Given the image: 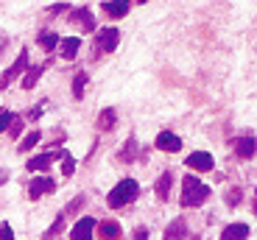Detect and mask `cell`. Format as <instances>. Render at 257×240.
<instances>
[{
	"label": "cell",
	"instance_id": "cell-11",
	"mask_svg": "<svg viewBox=\"0 0 257 240\" xmlns=\"http://www.w3.org/2000/svg\"><path fill=\"white\" fill-rule=\"evenodd\" d=\"M154 145L160 151H165V154H176V151H182V140L179 134H174V131H160L154 140Z\"/></svg>",
	"mask_w": 257,
	"mask_h": 240
},
{
	"label": "cell",
	"instance_id": "cell-17",
	"mask_svg": "<svg viewBox=\"0 0 257 240\" xmlns=\"http://www.w3.org/2000/svg\"><path fill=\"white\" fill-rule=\"evenodd\" d=\"M42 73H45V65H31V67H28V70L23 73V81H20V84H23V90H26V92L34 90Z\"/></svg>",
	"mask_w": 257,
	"mask_h": 240
},
{
	"label": "cell",
	"instance_id": "cell-14",
	"mask_svg": "<svg viewBox=\"0 0 257 240\" xmlns=\"http://www.w3.org/2000/svg\"><path fill=\"white\" fill-rule=\"evenodd\" d=\"M78 48H81V39H78V37L59 39V59H76Z\"/></svg>",
	"mask_w": 257,
	"mask_h": 240
},
{
	"label": "cell",
	"instance_id": "cell-24",
	"mask_svg": "<svg viewBox=\"0 0 257 240\" xmlns=\"http://www.w3.org/2000/svg\"><path fill=\"white\" fill-rule=\"evenodd\" d=\"M37 143H39V131H31V134H26L23 140H20L17 151H20V154H26V151H28V148H34Z\"/></svg>",
	"mask_w": 257,
	"mask_h": 240
},
{
	"label": "cell",
	"instance_id": "cell-25",
	"mask_svg": "<svg viewBox=\"0 0 257 240\" xmlns=\"http://www.w3.org/2000/svg\"><path fill=\"white\" fill-rule=\"evenodd\" d=\"M62 173L64 176H73L76 173V159L70 156V151L64 148V154H62Z\"/></svg>",
	"mask_w": 257,
	"mask_h": 240
},
{
	"label": "cell",
	"instance_id": "cell-1",
	"mask_svg": "<svg viewBox=\"0 0 257 240\" xmlns=\"http://www.w3.org/2000/svg\"><path fill=\"white\" fill-rule=\"evenodd\" d=\"M210 193H212V190L201 182L199 176L187 173L185 179H182V195H179L182 209H196V207H201V204H207Z\"/></svg>",
	"mask_w": 257,
	"mask_h": 240
},
{
	"label": "cell",
	"instance_id": "cell-10",
	"mask_svg": "<svg viewBox=\"0 0 257 240\" xmlns=\"http://www.w3.org/2000/svg\"><path fill=\"white\" fill-rule=\"evenodd\" d=\"M92 237H95V218L92 215H84L81 221L73 226L70 240H92Z\"/></svg>",
	"mask_w": 257,
	"mask_h": 240
},
{
	"label": "cell",
	"instance_id": "cell-19",
	"mask_svg": "<svg viewBox=\"0 0 257 240\" xmlns=\"http://www.w3.org/2000/svg\"><path fill=\"white\" fill-rule=\"evenodd\" d=\"M246 237H249V226L246 223H229L221 232V240H246Z\"/></svg>",
	"mask_w": 257,
	"mask_h": 240
},
{
	"label": "cell",
	"instance_id": "cell-16",
	"mask_svg": "<svg viewBox=\"0 0 257 240\" xmlns=\"http://www.w3.org/2000/svg\"><path fill=\"white\" fill-rule=\"evenodd\" d=\"M120 234H123V229L117 221H101L98 223V237L101 240H117Z\"/></svg>",
	"mask_w": 257,
	"mask_h": 240
},
{
	"label": "cell",
	"instance_id": "cell-31",
	"mask_svg": "<svg viewBox=\"0 0 257 240\" xmlns=\"http://www.w3.org/2000/svg\"><path fill=\"white\" fill-rule=\"evenodd\" d=\"M20 131H23V120H20V117H14V123H12V129H9V134L20 137Z\"/></svg>",
	"mask_w": 257,
	"mask_h": 240
},
{
	"label": "cell",
	"instance_id": "cell-12",
	"mask_svg": "<svg viewBox=\"0 0 257 240\" xmlns=\"http://www.w3.org/2000/svg\"><path fill=\"white\" fill-rule=\"evenodd\" d=\"M128 9H132V3H126V0H103L101 3V12L106 14V17H112V20H120V17H126L128 14Z\"/></svg>",
	"mask_w": 257,
	"mask_h": 240
},
{
	"label": "cell",
	"instance_id": "cell-9",
	"mask_svg": "<svg viewBox=\"0 0 257 240\" xmlns=\"http://www.w3.org/2000/svg\"><path fill=\"white\" fill-rule=\"evenodd\" d=\"M185 165L190 170H212L215 168V159H212V154H207V151H193V154H187Z\"/></svg>",
	"mask_w": 257,
	"mask_h": 240
},
{
	"label": "cell",
	"instance_id": "cell-3",
	"mask_svg": "<svg viewBox=\"0 0 257 240\" xmlns=\"http://www.w3.org/2000/svg\"><path fill=\"white\" fill-rule=\"evenodd\" d=\"M117 45H120V31L117 28H98L95 39H92V59L117 51Z\"/></svg>",
	"mask_w": 257,
	"mask_h": 240
},
{
	"label": "cell",
	"instance_id": "cell-23",
	"mask_svg": "<svg viewBox=\"0 0 257 240\" xmlns=\"http://www.w3.org/2000/svg\"><path fill=\"white\" fill-rule=\"evenodd\" d=\"M84 87H87V73H76V78H73V98L76 101H81L84 98Z\"/></svg>",
	"mask_w": 257,
	"mask_h": 240
},
{
	"label": "cell",
	"instance_id": "cell-15",
	"mask_svg": "<svg viewBox=\"0 0 257 240\" xmlns=\"http://www.w3.org/2000/svg\"><path fill=\"white\" fill-rule=\"evenodd\" d=\"M187 237V221L185 218H176V221L168 223L165 234H162V240H185Z\"/></svg>",
	"mask_w": 257,
	"mask_h": 240
},
{
	"label": "cell",
	"instance_id": "cell-27",
	"mask_svg": "<svg viewBox=\"0 0 257 240\" xmlns=\"http://www.w3.org/2000/svg\"><path fill=\"white\" fill-rule=\"evenodd\" d=\"M226 204H229V207H238L240 204V187H232L229 193H226Z\"/></svg>",
	"mask_w": 257,
	"mask_h": 240
},
{
	"label": "cell",
	"instance_id": "cell-4",
	"mask_svg": "<svg viewBox=\"0 0 257 240\" xmlns=\"http://www.w3.org/2000/svg\"><path fill=\"white\" fill-rule=\"evenodd\" d=\"M28 59H31V56H28V48H23V51H20V56L14 59V65L9 67V70L3 73V76H0V90H6V87L12 84L14 78L23 76V73H26L28 67H31V62H28Z\"/></svg>",
	"mask_w": 257,
	"mask_h": 240
},
{
	"label": "cell",
	"instance_id": "cell-22",
	"mask_svg": "<svg viewBox=\"0 0 257 240\" xmlns=\"http://www.w3.org/2000/svg\"><path fill=\"white\" fill-rule=\"evenodd\" d=\"M64 218H67V215H64V212H59V215H56V221H53V226H51V229H45L42 240H56V234L64 229Z\"/></svg>",
	"mask_w": 257,
	"mask_h": 240
},
{
	"label": "cell",
	"instance_id": "cell-6",
	"mask_svg": "<svg viewBox=\"0 0 257 240\" xmlns=\"http://www.w3.org/2000/svg\"><path fill=\"white\" fill-rule=\"evenodd\" d=\"M70 26L81 28L84 34H95L98 26H95V14L90 9H73L70 12Z\"/></svg>",
	"mask_w": 257,
	"mask_h": 240
},
{
	"label": "cell",
	"instance_id": "cell-5",
	"mask_svg": "<svg viewBox=\"0 0 257 240\" xmlns=\"http://www.w3.org/2000/svg\"><path fill=\"white\" fill-rule=\"evenodd\" d=\"M64 148H56V151H45V154H37L28 159L26 170H34V173H42V170H51V165L56 162V159H62Z\"/></svg>",
	"mask_w": 257,
	"mask_h": 240
},
{
	"label": "cell",
	"instance_id": "cell-28",
	"mask_svg": "<svg viewBox=\"0 0 257 240\" xmlns=\"http://www.w3.org/2000/svg\"><path fill=\"white\" fill-rule=\"evenodd\" d=\"M0 240H14V229H12V223H9V221L0 223Z\"/></svg>",
	"mask_w": 257,
	"mask_h": 240
},
{
	"label": "cell",
	"instance_id": "cell-7",
	"mask_svg": "<svg viewBox=\"0 0 257 240\" xmlns=\"http://www.w3.org/2000/svg\"><path fill=\"white\" fill-rule=\"evenodd\" d=\"M53 190H56V182H53L51 176H34L31 182H28V198L37 201V198H42L45 193H53Z\"/></svg>",
	"mask_w": 257,
	"mask_h": 240
},
{
	"label": "cell",
	"instance_id": "cell-29",
	"mask_svg": "<svg viewBox=\"0 0 257 240\" xmlns=\"http://www.w3.org/2000/svg\"><path fill=\"white\" fill-rule=\"evenodd\" d=\"M84 201H87V198H84V195H78L76 201H73V204H67V207H64L62 212H64V215H67V212H76V209H81V204H84Z\"/></svg>",
	"mask_w": 257,
	"mask_h": 240
},
{
	"label": "cell",
	"instance_id": "cell-8",
	"mask_svg": "<svg viewBox=\"0 0 257 240\" xmlns=\"http://www.w3.org/2000/svg\"><path fill=\"white\" fill-rule=\"evenodd\" d=\"M232 148H235V156H238V159H251V156L257 154V140L251 134L235 137V140H232Z\"/></svg>",
	"mask_w": 257,
	"mask_h": 240
},
{
	"label": "cell",
	"instance_id": "cell-20",
	"mask_svg": "<svg viewBox=\"0 0 257 240\" xmlns=\"http://www.w3.org/2000/svg\"><path fill=\"white\" fill-rule=\"evenodd\" d=\"M37 45L42 48L45 53H53V51L59 48V34H56V31H39Z\"/></svg>",
	"mask_w": 257,
	"mask_h": 240
},
{
	"label": "cell",
	"instance_id": "cell-34",
	"mask_svg": "<svg viewBox=\"0 0 257 240\" xmlns=\"http://www.w3.org/2000/svg\"><path fill=\"white\" fill-rule=\"evenodd\" d=\"M6 45H9V37H0V53L6 51Z\"/></svg>",
	"mask_w": 257,
	"mask_h": 240
},
{
	"label": "cell",
	"instance_id": "cell-35",
	"mask_svg": "<svg viewBox=\"0 0 257 240\" xmlns=\"http://www.w3.org/2000/svg\"><path fill=\"white\" fill-rule=\"evenodd\" d=\"M254 209H257V187H254Z\"/></svg>",
	"mask_w": 257,
	"mask_h": 240
},
{
	"label": "cell",
	"instance_id": "cell-13",
	"mask_svg": "<svg viewBox=\"0 0 257 240\" xmlns=\"http://www.w3.org/2000/svg\"><path fill=\"white\" fill-rule=\"evenodd\" d=\"M117 159H120L123 165H132V162H137V159H140V145H137L135 137H128L126 143H123V148L117 151Z\"/></svg>",
	"mask_w": 257,
	"mask_h": 240
},
{
	"label": "cell",
	"instance_id": "cell-32",
	"mask_svg": "<svg viewBox=\"0 0 257 240\" xmlns=\"http://www.w3.org/2000/svg\"><path fill=\"white\" fill-rule=\"evenodd\" d=\"M132 240H148V229L146 226H137L135 234H132Z\"/></svg>",
	"mask_w": 257,
	"mask_h": 240
},
{
	"label": "cell",
	"instance_id": "cell-2",
	"mask_svg": "<svg viewBox=\"0 0 257 240\" xmlns=\"http://www.w3.org/2000/svg\"><path fill=\"white\" fill-rule=\"evenodd\" d=\"M137 195H140V184H137L135 179H120V182L109 190L106 204H109V209H120V207H126V204L135 201Z\"/></svg>",
	"mask_w": 257,
	"mask_h": 240
},
{
	"label": "cell",
	"instance_id": "cell-21",
	"mask_svg": "<svg viewBox=\"0 0 257 240\" xmlns=\"http://www.w3.org/2000/svg\"><path fill=\"white\" fill-rule=\"evenodd\" d=\"M171 182H174V176H171V170H165V173L157 179V184H154V193H157V198L160 201H168V195H171Z\"/></svg>",
	"mask_w": 257,
	"mask_h": 240
},
{
	"label": "cell",
	"instance_id": "cell-33",
	"mask_svg": "<svg viewBox=\"0 0 257 240\" xmlns=\"http://www.w3.org/2000/svg\"><path fill=\"white\" fill-rule=\"evenodd\" d=\"M62 12H67V3H56V6L48 9V14H51V17H56V14H62Z\"/></svg>",
	"mask_w": 257,
	"mask_h": 240
},
{
	"label": "cell",
	"instance_id": "cell-26",
	"mask_svg": "<svg viewBox=\"0 0 257 240\" xmlns=\"http://www.w3.org/2000/svg\"><path fill=\"white\" fill-rule=\"evenodd\" d=\"M14 117L17 115H12V112H0V131H6V129H12V123H14Z\"/></svg>",
	"mask_w": 257,
	"mask_h": 240
},
{
	"label": "cell",
	"instance_id": "cell-18",
	"mask_svg": "<svg viewBox=\"0 0 257 240\" xmlns=\"http://www.w3.org/2000/svg\"><path fill=\"white\" fill-rule=\"evenodd\" d=\"M95 126H98L101 131H112V129L117 126V112L112 109V106H106V109H101V115H98Z\"/></svg>",
	"mask_w": 257,
	"mask_h": 240
},
{
	"label": "cell",
	"instance_id": "cell-30",
	"mask_svg": "<svg viewBox=\"0 0 257 240\" xmlns=\"http://www.w3.org/2000/svg\"><path fill=\"white\" fill-rule=\"evenodd\" d=\"M45 109H48V101H39V104L34 106V112H31V115H28V117H31V120H37V117L42 115V112H45Z\"/></svg>",
	"mask_w": 257,
	"mask_h": 240
}]
</instances>
